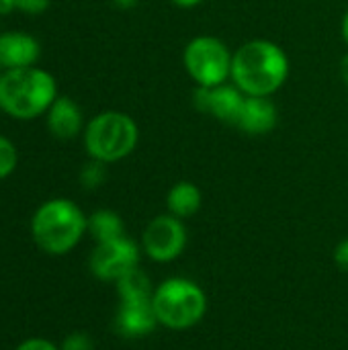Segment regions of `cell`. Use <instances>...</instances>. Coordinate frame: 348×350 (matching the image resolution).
<instances>
[{
	"label": "cell",
	"instance_id": "cell-1",
	"mask_svg": "<svg viewBox=\"0 0 348 350\" xmlns=\"http://www.w3.org/2000/svg\"><path fill=\"white\" fill-rule=\"evenodd\" d=\"M289 78V57L271 39H250L232 57V82L246 96H273Z\"/></svg>",
	"mask_w": 348,
	"mask_h": 350
},
{
	"label": "cell",
	"instance_id": "cell-2",
	"mask_svg": "<svg viewBox=\"0 0 348 350\" xmlns=\"http://www.w3.org/2000/svg\"><path fill=\"white\" fill-rule=\"evenodd\" d=\"M59 96L51 72L27 66L0 72V111L16 121L43 117Z\"/></svg>",
	"mask_w": 348,
	"mask_h": 350
},
{
	"label": "cell",
	"instance_id": "cell-3",
	"mask_svg": "<svg viewBox=\"0 0 348 350\" xmlns=\"http://www.w3.org/2000/svg\"><path fill=\"white\" fill-rule=\"evenodd\" d=\"M88 232V217L66 197L43 201L31 217V238L49 256L72 252Z\"/></svg>",
	"mask_w": 348,
	"mask_h": 350
},
{
	"label": "cell",
	"instance_id": "cell-4",
	"mask_svg": "<svg viewBox=\"0 0 348 350\" xmlns=\"http://www.w3.org/2000/svg\"><path fill=\"white\" fill-rule=\"evenodd\" d=\"M139 142L135 119L123 111H103L94 115L82 131V144L90 160L115 164L125 160Z\"/></svg>",
	"mask_w": 348,
	"mask_h": 350
},
{
	"label": "cell",
	"instance_id": "cell-5",
	"mask_svg": "<svg viewBox=\"0 0 348 350\" xmlns=\"http://www.w3.org/2000/svg\"><path fill=\"white\" fill-rule=\"evenodd\" d=\"M158 324L170 330H189L197 326L207 312L203 289L189 279H168L154 289L152 295Z\"/></svg>",
	"mask_w": 348,
	"mask_h": 350
},
{
	"label": "cell",
	"instance_id": "cell-6",
	"mask_svg": "<svg viewBox=\"0 0 348 350\" xmlns=\"http://www.w3.org/2000/svg\"><path fill=\"white\" fill-rule=\"evenodd\" d=\"M232 57L234 53L222 39L213 35H199L187 43L183 51V66L197 86H217L230 82Z\"/></svg>",
	"mask_w": 348,
	"mask_h": 350
},
{
	"label": "cell",
	"instance_id": "cell-7",
	"mask_svg": "<svg viewBox=\"0 0 348 350\" xmlns=\"http://www.w3.org/2000/svg\"><path fill=\"white\" fill-rule=\"evenodd\" d=\"M139 254H142L139 246L131 238L121 236L117 240H109V242L96 244V248L90 254L88 267H90V273L98 281H107V283L113 281V283H117L127 273L137 269Z\"/></svg>",
	"mask_w": 348,
	"mask_h": 350
},
{
	"label": "cell",
	"instance_id": "cell-8",
	"mask_svg": "<svg viewBox=\"0 0 348 350\" xmlns=\"http://www.w3.org/2000/svg\"><path fill=\"white\" fill-rule=\"evenodd\" d=\"M187 246V228L183 219L164 213L154 217L142 236V248L154 262L176 260Z\"/></svg>",
	"mask_w": 348,
	"mask_h": 350
},
{
	"label": "cell",
	"instance_id": "cell-9",
	"mask_svg": "<svg viewBox=\"0 0 348 350\" xmlns=\"http://www.w3.org/2000/svg\"><path fill=\"white\" fill-rule=\"evenodd\" d=\"M244 98L246 94L234 82L232 84L224 82L217 86H197L193 92V103L201 113L228 125L236 123L242 111Z\"/></svg>",
	"mask_w": 348,
	"mask_h": 350
},
{
	"label": "cell",
	"instance_id": "cell-10",
	"mask_svg": "<svg viewBox=\"0 0 348 350\" xmlns=\"http://www.w3.org/2000/svg\"><path fill=\"white\" fill-rule=\"evenodd\" d=\"M158 326L152 295L150 297H125L119 299L115 330L123 338H144Z\"/></svg>",
	"mask_w": 348,
	"mask_h": 350
},
{
	"label": "cell",
	"instance_id": "cell-11",
	"mask_svg": "<svg viewBox=\"0 0 348 350\" xmlns=\"http://www.w3.org/2000/svg\"><path fill=\"white\" fill-rule=\"evenodd\" d=\"M277 123L279 111L271 96H246L234 127H238L246 135L258 137L271 133L277 127Z\"/></svg>",
	"mask_w": 348,
	"mask_h": 350
},
{
	"label": "cell",
	"instance_id": "cell-12",
	"mask_svg": "<svg viewBox=\"0 0 348 350\" xmlns=\"http://www.w3.org/2000/svg\"><path fill=\"white\" fill-rule=\"evenodd\" d=\"M41 57V45L37 37L27 31L0 33V66L2 70L35 66Z\"/></svg>",
	"mask_w": 348,
	"mask_h": 350
},
{
	"label": "cell",
	"instance_id": "cell-13",
	"mask_svg": "<svg viewBox=\"0 0 348 350\" xmlns=\"http://www.w3.org/2000/svg\"><path fill=\"white\" fill-rule=\"evenodd\" d=\"M45 123H47L49 133L55 139H64V142L74 139L84 131L82 109L74 98H70L66 94H59L53 100V105L45 113Z\"/></svg>",
	"mask_w": 348,
	"mask_h": 350
},
{
	"label": "cell",
	"instance_id": "cell-14",
	"mask_svg": "<svg viewBox=\"0 0 348 350\" xmlns=\"http://www.w3.org/2000/svg\"><path fill=\"white\" fill-rule=\"evenodd\" d=\"M201 201H203L201 189L191 180H180V183L172 185V189L166 195L168 213L178 219L193 217L201 209Z\"/></svg>",
	"mask_w": 348,
	"mask_h": 350
},
{
	"label": "cell",
	"instance_id": "cell-15",
	"mask_svg": "<svg viewBox=\"0 0 348 350\" xmlns=\"http://www.w3.org/2000/svg\"><path fill=\"white\" fill-rule=\"evenodd\" d=\"M88 234L94 238L96 244L117 240L125 236V224L121 215L113 209H98L88 215Z\"/></svg>",
	"mask_w": 348,
	"mask_h": 350
},
{
	"label": "cell",
	"instance_id": "cell-16",
	"mask_svg": "<svg viewBox=\"0 0 348 350\" xmlns=\"http://www.w3.org/2000/svg\"><path fill=\"white\" fill-rule=\"evenodd\" d=\"M117 293H119V299H125V297H150L154 295V289H152V283L148 279V275L144 271H139V267L131 273H127L123 279L117 281Z\"/></svg>",
	"mask_w": 348,
	"mask_h": 350
},
{
	"label": "cell",
	"instance_id": "cell-17",
	"mask_svg": "<svg viewBox=\"0 0 348 350\" xmlns=\"http://www.w3.org/2000/svg\"><path fill=\"white\" fill-rule=\"evenodd\" d=\"M107 180V164L98 160H88L80 170V185L88 191L98 189Z\"/></svg>",
	"mask_w": 348,
	"mask_h": 350
},
{
	"label": "cell",
	"instance_id": "cell-18",
	"mask_svg": "<svg viewBox=\"0 0 348 350\" xmlns=\"http://www.w3.org/2000/svg\"><path fill=\"white\" fill-rule=\"evenodd\" d=\"M18 166V152L16 146L6 137L0 135V180L8 178Z\"/></svg>",
	"mask_w": 348,
	"mask_h": 350
},
{
	"label": "cell",
	"instance_id": "cell-19",
	"mask_svg": "<svg viewBox=\"0 0 348 350\" xmlns=\"http://www.w3.org/2000/svg\"><path fill=\"white\" fill-rule=\"evenodd\" d=\"M62 350H94V342L86 332H72L64 338Z\"/></svg>",
	"mask_w": 348,
	"mask_h": 350
},
{
	"label": "cell",
	"instance_id": "cell-20",
	"mask_svg": "<svg viewBox=\"0 0 348 350\" xmlns=\"http://www.w3.org/2000/svg\"><path fill=\"white\" fill-rule=\"evenodd\" d=\"M49 2L51 0H14V6L25 14H41L49 8Z\"/></svg>",
	"mask_w": 348,
	"mask_h": 350
},
{
	"label": "cell",
	"instance_id": "cell-21",
	"mask_svg": "<svg viewBox=\"0 0 348 350\" xmlns=\"http://www.w3.org/2000/svg\"><path fill=\"white\" fill-rule=\"evenodd\" d=\"M14 350H62L59 347H55L51 340H47V338H39V336H35V338H27V340H23L18 347Z\"/></svg>",
	"mask_w": 348,
	"mask_h": 350
},
{
	"label": "cell",
	"instance_id": "cell-22",
	"mask_svg": "<svg viewBox=\"0 0 348 350\" xmlns=\"http://www.w3.org/2000/svg\"><path fill=\"white\" fill-rule=\"evenodd\" d=\"M334 262L343 273H348V238L338 242V246L334 250Z\"/></svg>",
	"mask_w": 348,
	"mask_h": 350
},
{
	"label": "cell",
	"instance_id": "cell-23",
	"mask_svg": "<svg viewBox=\"0 0 348 350\" xmlns=\"http://www.w3.org/2000/svg\"><path fill=\"white\" fill-rule=\"evenodd\" d=\"M14 10H16L14 0H0V14H2V16H6V14L14 12Z\"/></svg>",
	"mask_w": 348,
	"mask_h": 350
},
{
	"label": "cell",
	"instance_id": "cell-24",
	"mask_svg": "<svg viewBox=\"0 0 348 350\" xmlns=\"http://www.w3.org/2000/svg\"><path fill=\"white\" fill-rule=\"evenodd\" d=\"M174 6H178V8H195V6H199L203 0H170Z\"/></svg>",
	"mask_w": 348,
	"mask_h": 350
},
{
	"label": "cell",
	"instance_id": "cell-25",
	"mask_svg": "<svg viewBox=\"0 0 348 350\" xmlns=\"http://www.w3.org/2000/svg\"><path fill=\"white\" fill-rule=\"evenodd\" d=\"M117 8H123V10H127V8H133V6H137L139 4V0H111Z\"/></svg>",
	"mask_w": 348,
	"mask_h": 350
},
{
	"label": "cell",
	"instance_id": "cell-26",
	"mask_svg": "<svg viewBox=\"0 0 348 350\" xmlns=\"http://www.w3.org/2000/svg\"><path fill=\"white\" fill-rule=\"evenodd\" d=\"M340 78H343L345 86L348 88V53L340 59Z\"/></svg>",
	"mask_w": 348,
	"mask_h": 350
},
{
	"label": "cell",
	"instance_id": "cell-27",
	"mask_svg": "<svg viewBox=\"0 0 348 350\" xmlns=\"http://www.w3.org/2000/svg\"><path fill=\"white\" fill-rule=\"evenodd\" d=\"M340 35H343L345 43L348 45V10L345 12V16H343V23H340Z\"/></svg>",
	"mask_w": 348,
	"mask_h": 350
},
{
	"label": "cell",
	"instance_id": "cell-28",
	"mask_svg": "<svg viewBox=\"0 0 348 350\" xmlns=\"http://www.w3.org/2000/svg\"><path fill=\"white\" fill-rule=\"evenodd\" d=\"M0 72H2V66H0Z\"/></svg>",
	"mask_w": 348,
	"mask_h": 350
}]
</instances>
